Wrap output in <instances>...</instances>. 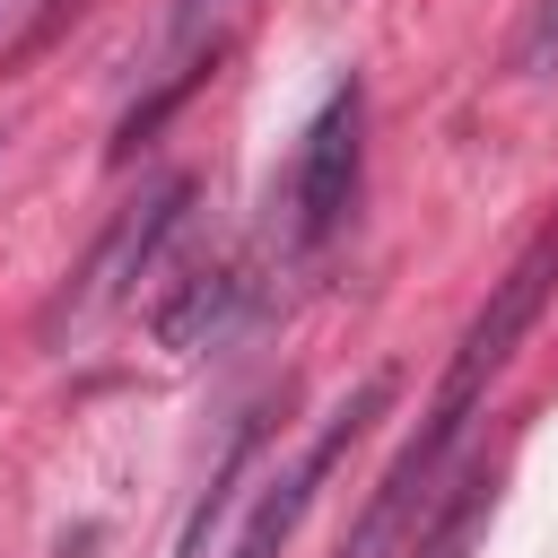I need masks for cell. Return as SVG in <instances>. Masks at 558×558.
Returning <instances> with one entry per match:
<instances>
[{"instance_id": "cell-1", "label": "cell", "mask_w": 558, "mask_h": 558, "mask_svg": "<svg viewBox=\"0 0 558 558\" xmlns=\"http://www.w3.org/2000/svg\"><path fill=\"white\" fill-rule=\"evenodd\" d=\"M549 288H558V218H541V227H532V244L506 262V279H497V288H488V305L471 314V331H462V349H453V366H445V384H436V401H427V410L471 418V410H480V392H488V384L506 375V357L523 349V331L541 323Z\"/></svg>"}, {"instance_id": "cell-2", "label": "cell", "mask_w": 558, "mask_h": 558, "mask_svg": "<svg viewBox=\"0 0 558 558\" xmlns=\"http://www.w3.org/2000/svg\"><path fill=\"white\" fill-rule=\"evenodd\" d=\"M357 157H366V96L357 78L331 87V105L305 122L296 140V166H288V244H331L357 209Z\"/></svg>"}, {"instance_id": "cell-3", "label": "cell", "mask_w": 558, "mask_h": 558, "mask_svg": "<svg viewBox=\"0 0 558 558\" xmlns=\"http://www.w3.org/2000/svg\"><path fill=\"white\" fill-rule=\"evenodd\" d=\"M183 209H192V174H166L148 201H131V209L105 227V244H96V253L70 270V288L44 305V340H61V331H78L96 305H113V296H122L140 270H148V253L174 235V218H183Z\"/></svg>"}, {"instance_id": "cell-4", "label": "cell", "mask_w": 558, "mask_h": 558, "mask_svg": "<svg viewBox=\"0 0 558 558\" xmlns=\"http://www.w3.org/2000/svg\"><path fill=\"white\" fill-rule=\"evenodd\" d=\"M384 410H392V375H366V384H357V392H349V401L323 418V436H314V445L288 462V480H270V488H262V506H253V523H244L235 558H279V549H288V532L305 523L314 488L331 480V462H340V453L366 436V418H384Z\"/></svg>"}, {"instance_id": "cell-5", "label": "cell", "mask_w": 558, "mask_h": 558, "mask_svg": "<svg viewBox=\"0 0 558 558\" xmlns=\"http://www.w3.org/2000/svg\"><path fill=\"white\" fill-rule=\"evenodd\" d=\"M453 436H462V418H445V410H427V427L401 445V462L375 480V497H366V514H357V532L340 541V558H401V541H410V523L427 514V480L445 471V453H453Z\"/></svg>"}, {"instance_id": "cell-6", "label": "cell", "mask_w": 558, "mask_h": 558, "mask_svg": "<svg viewBox=\"0 0 558 558\" xmlns=\"http://www.w3.org/2000/svg\"><path fill=\"white\" fill-rule=\"evenodd\" d=\"M235 314H244V270H192V279L157 305V340H166V349H209Z\"/></svg>"}, {"instance_id": "cell-7", "label": "cell", "mask_w": 558, "mask_h": 558, "mask_svg": "<svg viewBox=\"0 0 558 558\" xmlns=\"http://www.w3.org/2000/svg\"><path fill=\"white\" fill-rule=\"evenodd\" d=\"M253 436H262V418H235V436H227V453H218V471H209V488L192 497V523H183V541H174V558H201V541L218 532V514H227V497H235V480H244V462H253Z\"/></svg>"}, {"instance_id": "cell-8", "label": "cell", "mask_w": 558, "mask_h": 558, "mask_svg": "<svg viewBox=\"0 0 558 558\" xmlns=\"http://www.w3.org/2000/svg\"><path fill=\"white\" fill-rule=\"evenodd\" d=\"M235 0H174L166 9V78L174 70H201V44H209V26L227 17Z\"/></svg>"}, {"instance_id": "cell-9", "label": "cell", "mask_w": 558, "mask_h": 558, "mask_svg": "<svg viewBox=\"0 0 558 558\" xmlns=\"http://www.w3.org/2000/svg\"><path fill=\"white\" fill-rule=\"evenodd\" d=\"M514 70H523V78H549V70H558V0H541V9H532L523 44H514Z\"/></svg>"}, {"instance_id": "cell-10", "label": "cell", "mask_w": 558, "mask_h": 558, "mask_svg": "<svg viewBox=\"0 0 558 558\" xmlns=\"http://www.w3.org/2000/svg\"><path fill=\"white\" fill-rule=\"evenodd\" d=\"M471 532H480V488H471V497H462L427 541H410V558H462V549H471Z\"/></svg>"}, {"instance_id": "cell-11", "label": "cell", "mask_w": 558, "mask_h": 558, "mask_svg": "<svg viewBox=\"0 0 558 558\" xmlns=\"http://www.w3.org/2000/svg\"><path fill=\"white\" fill-rule=\"evenodd\" d=\"M9 9H17V0H0V26H9Z\"/></svg>"}]
</instances>
